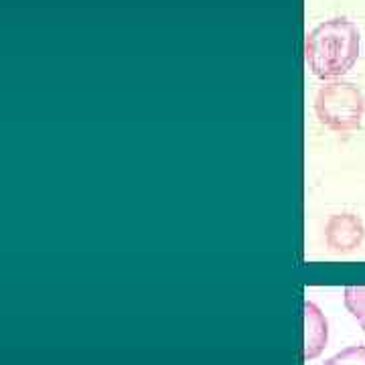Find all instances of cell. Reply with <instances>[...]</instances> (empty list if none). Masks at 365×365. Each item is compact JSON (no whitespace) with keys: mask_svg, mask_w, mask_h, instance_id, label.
Returning <instances> with one entry per match:
<instances>
[{"mask_svg":"<svg viewBox=\"0 0 365 365\" xmlns=\"http://www.w3.org/2000/svg\"><path fill=\"white\" fill-rule=\"evenodd\" d=\"M361 35L349 19H329L304 37V61L317 79L337 81L359 57Z\"/></svg>","mask_w":365,"mask_h":365,"instance_id":"cell-1","label":"cell"},{"mask_svg":"<svg viewBox=\"0 0 365 365\" xmlns=\"http://www.w3.org/2000/svg\"><path fill=\"white\" fill-rule=\"evenodd\" d=\"M314 114L331 132L357 130L365 116V96L347 81H329L314 96Z\"/></svg>","mask_w":365,"mask_h":365,"instance_id":"cell-2","label":"cell"},{"mask_svg":"<svg viewBox=\"0 0 365 365\" xmlns=\"http://www.w3.org/2000/svg\"><path fill=\"white\" fill-rule=\"evenodd\" d=\"M365 240V225L355 213H335L327 220L325 244L331 252L349 254L357 250Z\"/></svg>","mask_w":365,"mask_h":365,"instance_id":"cell-3","label":"cell"},{"mask_svg":"<svg viewBox=\"0 0 365 365\" xmlns=\"http://www.w3.org/2000/svg\"><path fill=\"white\" fill-rule=\"evenodd\" d=\"M327 339H329V325H327L325 314L321 313V309L314 302L307 300L304 302V349H302V359L313 361L314 357H319L327 347Z\"/></svg>","mask_w":365,"mask_h":365,"instance_id":"cell-4","label":"cell"},{"mask_svg":"<svg viewBox=\"0 0 365 365\" xmlns=\"http://www.w3.org/2000/svg\"><path fill=\"white\" fill-rule=\"evenodd\" d=\"M343 300L365 333V287H347L343 290Z\"/></svg>","mask_w":365,"mask_h":365,"instance_id":"cell-5","label":"cell"},{"mask_svg":"<svg viewBox=\"0 0 365 365\" xmlns=\"http://www.w3.org/2000/svg\"><path fill=\"white\" fill-rule=\"evenodd\" d=\"M325 365H365V345H351L327 359Z\"/></svg>","mask_w":365,"mask_h":365,"instance_id":"cell-6","label":"cell"}]
</instances>
